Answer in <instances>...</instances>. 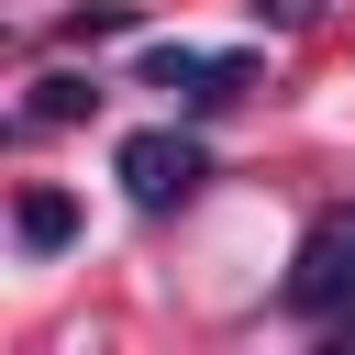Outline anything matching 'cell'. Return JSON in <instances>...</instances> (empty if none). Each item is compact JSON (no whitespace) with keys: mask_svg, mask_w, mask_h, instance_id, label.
<instances>
[{"mask_svg":"<svg viewBox=\"0 0 355 355\" xmlns=\"http://www.w3.org/2000/svg\"><path fill=\"white\" fill-rule=\"evenodd\" d=\"M122 189H133V211H178L200 178H211V155L189 144V133H122Z\"/></svg>","mask_w":355,"mask_h":355,"instance_id":"1","label":"cell"},{"mask_svg":"<svg viewBox=\"0 0 355 355\" xmlns=\"http://www.w3.org/2000/svg\"><path fill=\"white\" fill-rule=\"evenodd\" d=\"M288 311H355V211H322L288 266Z\"/></svg>","mask_w":355,"mask_h":355,"instance_id":"2","label":"cell"},{"mask_svg":"<svg viewBox=\"0 0 355 355\" xmlns=\"http://www.w3.org/2000/svg\"><path fill=\"white\" fill-rule=\"evenodd\" d=\"M244 55H200V44H155L144 55V89H166V100H189V111H222V100H244Z\"/></svg>","mask_w":355,"mask_h":355,"instance_id":"3","label":"cell"},{"mask_svg":"<svg viewBox=\"0 0 355 355\" xmlns=\"http://www.w3.org/2000/svg\"><path fill=\"white\" fill-rule=\"evenodd\" d=\"M11 233H22V255L78 244V200H67V189H22V200H11Z\"/></svg>","mask_w":355,"mask_h":355,"instance_id":"4","label":"cell"},{"mask_svg":"<svg viewBox=\"0 0 355 355\" xmlns=\"http://www.w3.org/2000/svg\"><path fill=\"white\" fill-rule=\"evenodd\" d=\"M89 111H100V78H78V67H44L22 100V122H89Z\"/></svg>","mask_w":355,"mask_h":355,"instance_id":"5","label":"cell"},{"mask_svg":"<svg viewBox=\"0 0 355 355\" xmlns=\"http://www.w3.org/2000/svg\"><path fill=\"white\" fill-rule=\"evenodd\" d=\"M122 22H133V11H122V0H89V11H78V22H67V44H100V33H122Z\"/></svg>","mask_w":355,"mask_h":355,"instance_id":"6","label":"cell"},{"mask_svg":"<svg viewBox=\"0 0 355 355\" xmlns=\"http://www.w3.org/2000/svg\"><path fill=\"white\" fill-rule=\"evenodd\" d=\"M255 22H277V33H300V22H322V0H255Z\"/></svg>","mask_w":355,"mask_h":355,"instance_id":"7","label":"cell"}]
</instances>
